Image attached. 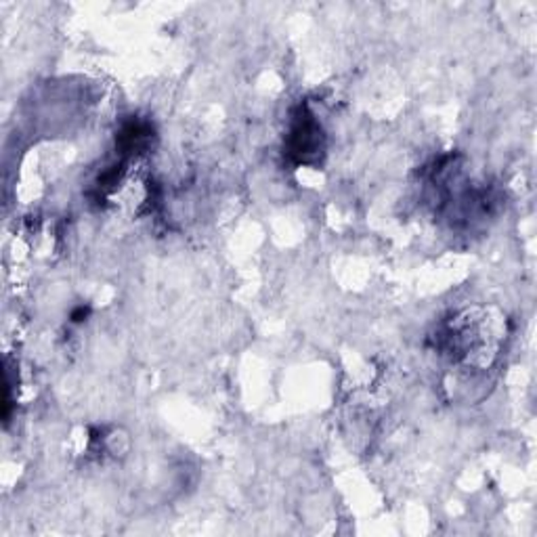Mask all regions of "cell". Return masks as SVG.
Returning a JSON list of instances; mask_svg holds the SVG:
<instances>
[{"instance_id":"6da1fadb","label":"cell","mask_w":537,"mask_h":537,"mask_svg":"<svg viewBox=\"0 0 537 537\" xmlns=\"http://www.w3.org/2000/svg\"><path fill=\"white\" fill-rule=\"evenodd\" d=\"M319 126L313 122V118L309 113L298 118V122L294 124L292 135H289V154L298 155L300 160L306 158V155L315 154L319 147Z\"/></svg>"}]
</instances>
